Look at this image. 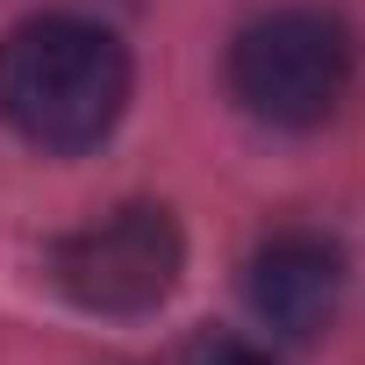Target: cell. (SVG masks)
Returning <instances> with one entry per match:
<instances>
[{
    "mask_svg": "<svg viewBox=\"0 0 365 365\" xmlns=\"http://www.w3.org/2000/svg\"><path fill=\"white\" fill-rule=\"evenodd\" d=\"M129 51L86 15H29L0 36V122L51 158L115 136L129 108Z\"/></svg>",
    "mask_w": 365,
    "mask_h": 365,
    "instance_id": "1",
    "label": "cell"
},
{
    "mask_svg": "<svg viewBox=\"0 0 365 365\" xmlns=\"http://www.w3.org/2000/svg\"><path fill=\"white\" fill-rule=\"evenodd\" d=\"M351 29L322 8H272L230 36L222 86L265 129H322L351 93Z\"/></svg>",
    "mask_w": 365,
    "mask_h": 365,
    "instance_id": "2",
    "label": "cell"
},
{
    "mask_svg": "<svg viewBox=\"0 0 365 365\" xmlns=\"http://www.w3.org/2000/svg\"><path fill=\"white\" fill-rule=\"evenodd\" d=\"M179 272H187V237L158 201L108 208L51 244V287L86 315H158L179 294Z\"/></svg>",
    "mask_w": 365,
    "mask_h": 365,
    "instance_id": "3",
    "label": "cell"
},
{
    "mask_svg": "<svg viewBox=\"0 0 365 365\" xmlns=\"http://www.w3.org/2000/svg\"><path fill=\"white\" fill-rule=\"evenodd\" d=\"M244 301L272 336L315 344L344 308V251L322 230H272L244 258Z\"/></svg>",
    "mask_w": 365,
    "mask_h": 365,
    "instance_id": "4",
    "label": "cell"
},
{
    "mask_svg": "<svg viewBox=\"0 0 365 365\" xmlns=\"http://www.w3.org/2000/svg\"><path fill=\"white\" fill-rule=\"evenodd\" d=\"M179 365H287L272 344H251V336H237V329H208V336H194L187 344V358Z\"/></svg>",
    "mask_w": 365,
    "mask_h": 365,
    "instance_id": "5",
    "label": "cell"
}]
</instances>
